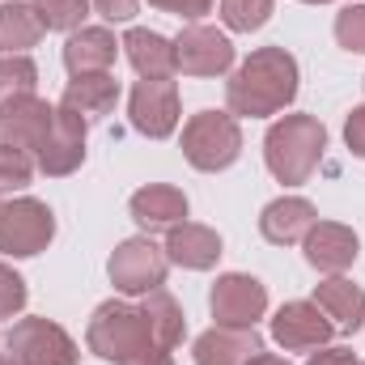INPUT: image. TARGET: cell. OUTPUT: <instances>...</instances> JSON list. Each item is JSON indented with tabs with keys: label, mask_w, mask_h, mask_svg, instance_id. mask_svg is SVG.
<instances>
[{
	"label": "cell",
	"mask_w": 365,
	"mask_h": 365,
	"mask_svg": "<svg viewBox=\"0 0 365 365\" xmlns=\"http://www.w3.org/2000/svg\"><path fill=\"white\" fill-rule=\"evenodd\" d=\"M255 353H264V340L255 336V327H208L191 344L195 365H247Z\"/></svg>",
	"instance_id": "16"
},
{
	"label": "cell",
	"mask_w": 365,
	"mask_h": 365,
	"mask_svg": "<svg viewBox=\"0 0 365 365\" xmlns=\"http://www.w3.org/2000/svg\"><path fill=\"white\" fill-rule=\"evenodd\" d=\"M51 119H56V106L47 98H38V93L0 102V145L21 149V153L34 158L38 145L47 140V132H51Z\"/></svg>",
	"instance_id": "11"
},
{
	"label": "cell",
	"mask_w": 365,
	"mask_h": 365,
	"mask_svg": "<svg viewBox=\"0 0 365 365\" xmlns=\"http://www.w3.org/2000/svg\"><path fill=\"white\" fill-rule=\"evenodd\" d=\"M34 13L43 21V30H81V21L90 17V0H34Z\"/></svg>",
	"instance_id": "26"
},
{
	"label": "cell",
	"mask_w": 365,
	"mask_h": 365,
	"mask_svg": "<svg viewBox=\"0 0 365 365\" xmlns=\"http://www.w3.org/2000/svg\"><path fill=\"white\" fill-rule=\"evenodd\" d=\"M140 310H145V319H149V327H153V340L162 344V349H179L182 336H187V319H182V306L166 293V289H153V293H145V302H140Z\"/></svg>",
	"instance_id": "24"
},
{
	"label": "cell",
	"mask_w": 365,
	"mask_h": 365,
	"mask_svg": "<svg viewBox=\"0 0 365 365\" xmlns=\"http://www.w3.org/2000/svg\"><path fill=\"white\" fill-rule=\"evenodd\" d=\"M132 221L153 238V234H166V230H175L187 221V195H182L179 187H170V182H149V187H140L136 195H132Z\"/></svg>",
	"instance_id": "15"
},
{
	"label": "cell",
	"mask_w": 365,
	"mask_h": 365,
	"mask_svg": "<svg viewBox=\"0 0 365 365\" xmlns=\"http://www.w3.org/2000/svg\"><path fill=\"white\" fill-rule=\"evenodd\" d=\"M302 4H331V0H302Z\"/></svg>",
	"instance_id": "38"
},
{
	"label": "cell",
	"mask_w": 365,
	"mask_h": 365,
	"mask_svg": "<svg viewBox=\"0 0 365 365\" xmlns=\"http://www.w3.org/2000/svg\"><path fill=\"white\" fill-rule=\"evenodd\" d=\"M21 310H26V280L9 264H0V319H13Z\"/></svg>",
	"instance_id": "30"
},
{
	"label": "cell",
	"mask_w": 365,
	"mask_h": 365,
	"mask_svg": "<svg viewBox=\"0 0 365 365\" xmlns=\"http://www.w3.org/2000/svg\"><path fill=\"white\" fill-rule=\"evenodd\" d=\"M4 349L13 353L17 365H77L81 349L77 340L51 323V319H17L4 336Z\"/></svg>",
	"instance_id": "7"
},
{
	"label": "cell",
	"mask_w": 365,
	"mask_h": 365,
	"mask_svg": "<svg viewBox=\"0 0 365 365\" xmlns=\"http://www.w3.org/2000/svg\"><path fill=\"white\" fill-rule=\"evenodd\" d=\"M175 60L187 77H221L234 64V43L212 26H187L175 38Z\"/></svg>",
	"instance_id": "13"
},
{
	"label": "cell",
	"mask_w": 365,
	"mask_h": 365,
	"mask_svg": "<svg viewBox=\"0 0 365 365\" xmlns=\"http://www.w3.org/2000/svg\"><path fill=\"white\" fill-rule=\"evenodd\" d=\"M302 247H306L310 268H319V272H327V276L349 272L357 264V251H361L357 234L349 225H340V221H314L310 234L302 238Z\"/></svg>",
	"instance_id": "14"
},
{
	"label": "cell",
	"mask_w": 365,
	"mask_h": 365,
	"mask_svg": "<svg viewBox=\"0 0 365 365\" xmlns=\"http://www.w3.org/2000/svg\"><path fill=\"white\" fill-rule=\"evenodd\" d=\"M128 365H175V353H166V349H149V353L132 357Z\"/></svg>",
	"instance_id": "35"
},
{
	"label": "cell",
	"mask_w": 365,
	"mask_h": 365,
	"mask_svg": "<svg viewBox=\"0 0 365 365\" xmlns=\"http://www.w3.org/2000/svg\"><path fill=\"white\" fill-rule=\"evenodd\" d=\"M149 4H153V9H162V13L187 17V21H195V17L212 13V0H149Z\"/></svg>",
	"instance_id": "31"
},
{
	"label": "cell",
	"mask_w": 365,
	"mask_h": 365,
	"mask_svg": "<svg viewBox=\"0 0 365 365\" xmlns=\"http://www.w3.org/2000/svg\"><path fill=\"white\" fill-rule=\"evenodd\" d=\"M314 306L336 323V331L365 327V293L353 280H344V276H331V280L314 284Z\"/></svg>",
	"instance_id": "21"
},
{
	"label": "cell",
	"mask_w": 365,
	"mask_h": 365,
	"mask_svg": "<svg viewBox=\"0 0 365 365\" xmlns=\"http://www.w3.org/2000/svg\"><path fill=\"white\" fill-rule=\"evenodd\" d=\"M86 128H90V123H86L81 115H73L68 106H56L51 132H47V140L38 145L34 166H38L43 175H51V179H64V175L81 170V162H86Z\"/></svg>",
	"instance_id": "10"
},
{
	"label": "cell",
	"mask_w": 365,
	"mask_h": 365,
	"mask_svg": "<svg viewBox=\"0 0 365 365\" xmlns=\"http://www.w3.org/2000/svg\"><path fill=\"white\" fill-rule=\"evenodd\" d=\"M357 365H365V361H357Z\"/></svg>",
	"instance_id": "39"
},
{
	"label": "cell",
	"mask_w": 365,
	"mask_h": 365,
	"mask_svg": "<svg viewBox=\"0 0 365 365\" xmlns=\"http://www.w3.org/2000/svg\"><path fill=\"white\" fill-rule=\"evenodd\" d=\"M306 365H357L353 357V349H340V344H323V349H314Z\"/></svg>",
	"instance_id": "33"
},
{
	"label": "cell",
	"mask_w": 365,
	"mask_h": 365,
	"mask_svg": "<svg viewBox=\"0 0 365 365\" xmlns=\"http://www.w3.org/2000/svg\"><path fill=\"white\" fill-rule=\"evenodd\" d=\"M30 179H34V158L0 145V191H21L30 187Z\"/></svg>",
	"instance_id": "28"
},
{
	"label": "cell",
	"mask_w": 365,
	"mask_h": 365,
	"mask_svg": "<svg viewBox=\"0 0 365 365\" xmlns=\"http://www.w3.org/2000/svg\"><path fill=\"white\" fill-rule=\"evenodd\" d=\"M297 98V60L284 47H259L251 51L238 73L225 86V106L238 119H268L280 115Z\"/></svg>",
	"instance_id": "1"
},
{
	"label": "cell",
	"mask_w": 365,
	"mask_h": 365,
	"mask_svg": "<svg viewBox=\"0 0 365 365\" xmlns=\"http://www.w3.org/2000/svg\"><path fill=\"white\" fill-rule=\"evenodd\" d=\"M38 86V64L30 56H0V102L26 98Z\"/></svg>",
	"instance_id": "25"
},
{
	"label": "cell",
	"mask_w": 365,
	"mask_h": 365,
	"mask_svg": "<svg viewBox=\"0 0 365 365\" xmlns=\"http://www.w3.org/2000/svg\"><path fill=\"white\" fill-rule=\"evenodd\" d=\"M272 17V0H221V21L238 34L259 30Z\"/></svg>",
	"instance_id": "27"
},
{
	"label": "cell",
	"mask_w": 365,
	"mask_h": 365,
	"mask_svg": "<svg viewBox=\"0 0 365 365\" xmlns=\"http://www.w3.org/2000/svg\"><path fill=\"white\" fill-rule=\"evenodd\" d=\"M344 145L353 149V158H365V106H353V115L344 119Z\"/></svg>",
	"instance_id": "32"
},
{
	"label": "cell",
	"mask_w": 365,
	"mask_h": 365,
	"mask_svg": "<svg viewBox=\"0 0 365 365\" xmlns=\"http://www.w3.org/2000/svg\"><path fill=\"white\" fill-rule=\"evenodd\" d=\"M93 9L106 21H132L136 17V0H93Z\"/></svg>",
	"instance_id": "34"
},
{
	"label": "cell",
	"mask_w": 365,
	"mask_h": 365,
	"mask_svg": "<svg viewBox=\"0 0 365 365\" xmlns=\"http://www.w3.org/2000/svg\"><path fill=\"white\" fill-rule=\"evenodd\" d=\"M86 344H90L93 357L115 365H128L132 357L149 353V349H162L153 340V327L145 319L140 306H128V302H102L90 319V331H86ZM170 353V349H166Z\"/></svg>",
	"instance_id": "3"
},
{
	"label": "cell",
	"mask_w": 365,
	"mask_h": 365,
	"mask_svg": "<svg viewBox=\"0 0 365 365\" xmlns=\"http://www.w3.org/2000/svg\"><path fill=\"white\" fill-rule=\"evenodd\" d=\"M323 149H327V128L314 115H284L264 136V162L272 179L284 187L310 182V175L323 162Z\"/></svg>",
	"instance_id": "2"
},
{
	"label": "cell",
	"mask_w": 365,
	"mask_h": 365,
	"mask_svg": "<svg viewBox=\"0 0 365 365\" xmlns=\"http://www.w3.org/2000/svg\"><path fill=\"white\" fill-rule=\"evenodd\" d=\"M43 34L47 30H43L34 4H21V0L0 4V56H26L30 47H38Z\"/></svg>",
	"instance_id": "23"
},
{
	"label": "cell",
	"mask_w": 365,
	"mask_h": 365,
	"mask_svg": "<svg viewBox=\"0 0 365 365\" xmlns=\"http://www.w3.org/2000/svg\"><path fill=\"white\" fill-rule=\"evenodd\" d=\"M247 365H289V361H284V357H276V353H255Z\"/></svg>",
	"instance_id": "36"
},
{
	"label": "cell",
	"mask_w": 365,
	"mask_h": 365,
	"mask_svg": "<svg viewBox=\"0 0 365 365\" xmlns=\"http://www.w3.org/2000/svg\"><path fill=\"white\" fill-rule=\"evenodd\" d=\"M132 128L149 140H166L179 128V86L170 77H140L128 98Z\"/></svg>",
	"instance_id": "8"
},
{
	"label": "cell",
	"mask_w": 365,
	"mask_h": 365,
	"mask_svg": "<svg viewBox=\"0 0 365 365\" xmlns=\"http://www.w3.org/2000/svg\"><path fill=\"white\" fill-rule=\"evenodd\" d=\"M314 221H319V212H314L310 200H302V195H280V200H272V204L264 208L259 234H264L272 247H293V242H302V238L310 234Z\"/></svg>",
	"instance_id": "19"
},
{
	"label": "cell",
	"mask_w": 365,
	"mask_h": 365,
	"mask_svg": "<svg viewBox=\"0 0 365 365\" xmlns=\"http://www.w3.org/2000/svg\"><path fill=\"white\" fill-rule=\"evenodd\" d=\"M166 259L187 272H208L221 259V234L200 221H182L175 230H166Z\"/></svg>",
	"instance_id": "17"
},
{
	"label": "cell",
	"mask_w": 365,
	"mask_h": 365,
	"mask_svg": "<svg viewBox=\"0 0 365 365\" xmlns=\"http://www.w3.org/2000/svg\"><path fill=\"white\" fill-rule=\"evenodd\" d=\"M336 336V323L314 302H284L272 314V340L284 353H314Z\"/></svg>",
	"instance_id": "12"
},
{
	"label": "cell",
	"mask_w": 365,
	"mask_h": 365,
	"mask_svg": "<svg viewBox=\"0 0 365 365\" xmlns=\"http://www.w3.org/2000/svg\"><path fill=\"white\" fill-rule=\"evenodd\" d=\"M208 306H212L217 327H255L268 314V289L247 272H225L217 276Z\"/></svg>",
	"instance_id": "9"
},
{
	"label": "cell",
	"mask_w": 365,
	"mask_h": 365,
	"mask_svg": "<svg viewBox=\"0 0 365 365\" xmlns=\"http://www.w3.org/2000/svg\"><path fill=\"white\" fill-rule=\"evenodd\" d=\"M242 153V128L230 110H200L182 123V158L204 170V175H217V170H230Z\"/></svg>",
	"instance_id": "4"
},
{
	"label": "cell",
	"mask_w": 365,
	"mask_h": 365,
	"mask_svg": "<svg viewBox=\"0 0 365 365\" xmlns=\"http://www.w3.org/2000/svg\"><path fill=\"white\" fill-rule=\"evenodd\" d=\"M106 272H110V284H115L119 293L145 297V293H153V289L166 284L170 259H166V247H158L149 234H140V238H128V242L115 247Z\"/></svg>",
	"instance_id": "6"
},
{
	"label": "cell",
	"mask_w": 365,
	"mask_h": 365,
	"mask_svg": "<svg viewBox=\"0 0 365 365\" xmlns=\"http://www.w3.org/2000/svg\"><path fill=\"white\" fill-rule=\"evenodd\" d=\"M115 56H119V43H115V34H110L106 26H81V30H73L68 43H64V68H68L73 77L110 73Z\"/></svg>",
	"instance_id": "18"
},
{
	"label": "cell",
	"mask_w": 365,
	"mask_h": 365,
	"mask_svg": "<svg viewBox=\"0 0 365 365\" xmlns=\"http://www.w3.org/2000/svg\"><path fill=\"white\" fill-rule=\"evenodd\" d=\"M115 102H119V81H115L110 73L73 77V81L64 86V98H60V106H68V110H73V115H81L86 123L106 119V115L115 110Z\"/></svg>",
	"instance_id": "20"
},
{
	"label": "cell",
	"mask_w": 365,
	"mask_h": 365,
	"mask_svg": "<svg viewBox=\"0 0 365 365\" xmlns=\"http://www.w3.org/2000/svg\"><path fill=\"white\" fill-rule=\"evenodd\" d=\"M336 43L353 56H365V4H349L336 13Z\"/></svg>",
	"instance_id": "29"
},
{
	"label": "cell",
	"mask_w": 365,
	"mask_h": 365,
	"mask_svg": "<svg viewBox=\"0 0 365 365\" xmlns=\"http://www.w3.org/2000/svg\"><path fill=\"white\" fill-rule=\"evenodd\" d=\"M51 238H56V212L43 200H34V195L0 200V255L30 259V255L47 251Z\"/></svg>",
	"instance_id": "5"
},
{
	"label": "cell",
	"mask_w": 365,
	"mask_h": 365,
	"mask_svg": "<svg viewBox=\"0 0 365 365\" xmlns=\"http://www.w3.org/2000/svg\"><path fill=\"white\" fill-rule=\"evenodd\" d=\"M0 365H17V361H13V353H9V349L0 353Z\"/></svg>",
	"instance_id": "37"
},
{
	"label": "cell",
	"mask_w": 365,
	"mask_h": 365,
	"mask_svg": "<svg viewBox=\"0 0 365 365\" xmlns=\"http://www.w3.org/2000/svg\"><path fill=\"white\" fill-rule=\"evenodd\" d=\"M119 47L128 51V60H132V68H136L140 77H170V73H179L175 43L162 38L158 30H140V26H136V30L123 34Z\"/></svg>",
	"instance_id": "22"
}]
</instances>
